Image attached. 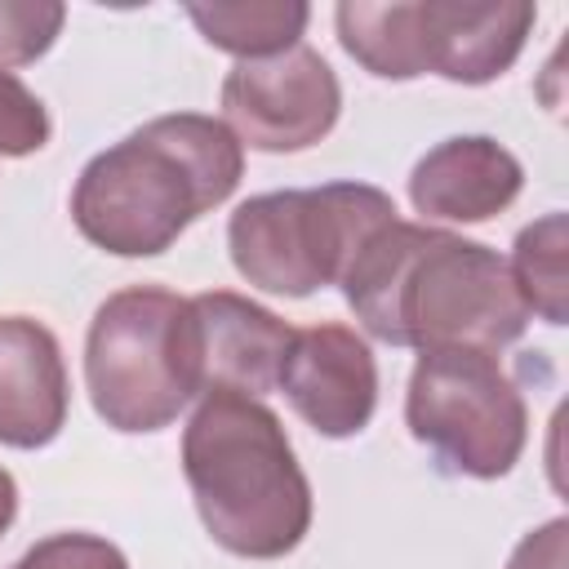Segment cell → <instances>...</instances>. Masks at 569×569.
Segmentation results:
<instances>
[{"label": "cell", "mask_w": 569, "mask_h": 569, "mask_svg": "<svg viewBox=\"0 0 569 569\" xmlns=\"http://www.w3.org/2000/svg\"><path fill=\"white\" fill-rule=\"evenodd\" d=\"M240 169V142L222 120L191 111L160 116L84 164L71 218L98 249L147 258L169 249L191 218L222 204Z\"/></svg>", "instance_id": "cell-1"}, {"label": "cell", "mask_w": 569, "mask_h": 569, "mask_svg": "<svg viewBox=\"0 0 569 569\" xmlns=\"http://www.w3.org/2000/svg\"><path fill=\"white\" fill-rule=\"evenodd\" d=\"M182 471L213 542L249 560L293 551L311 525V489L280 418L240 391H204L182 436Z\"/></svg>", "instance_id": "cell-2"}, {"label": "cell", "mask_w": 569, "mask_h": 569, "mask_svg": "<svg viewBox=\"0 0 569 569\" xmlns=\"http://www.w3.org/2000/svg\"><path fill=\"white\" fill-rule=\"evenodd\" d=\"M84 382L93 409L116 431H160L200 391L191 298L169 289L111 293L84 342Z\"/></svg>", "instance_id": "cell-3"}, {"label": "cell", "mask_w": 569, "mask_h": 569, "mask_svg": "<svg viewBox=\"0 0 569 569\" xmlns=\"http://www.w3.org/2000/svg\"><path fill=\"white\" fill-rule=\"evenodd\" d=\"M396 222L387 191L365 182H329L311 191H267L231 213L227 240L236 271L271 293L302 298L342 280L360 244Z\"/></svg>", "instance_id": "cell-4"}, {"label": "cell", "mask_w": 569, "mask_h": 569, "mask_svg": "<svg viewBox=\"0 0 569 569\" xmlns=\"http://www.w3.org/2000/svg\"><path fill=\"white\" fill-rule=\"evenodd\" d=\"M405 418L413 440L436 449L462 476H507L525 449V400L502 373L493 351L480 347H422Z\"/></svg>", "instance_id": "cell-5"}, {"label": "cell", "mask_w": 569, "mask_h": 569, "mask_svg": "<svg viewBox=\"0 0 569 569\" xmlns=\"http://www.w3.org/2000/svg\"><path fill=\"white\" fill-rule=\"evenodd\" d=\"M529 325V307L511 280L507 258L476 240L436 231L418 253L405 293L400 329L405 347H480L498 351Z\"/></svg>", "instance_id": "cell-6"}, {"label": "cell", "mask_w": 569, "mask_h": 569, "mask_svg": "<svg viewBox=\"0 0 569 569\" xmlns=\"http://www.w3.org/2000/svg\"><path fill=\"white\" fill-rule=\"evenodd\" d=\"M338 107L342 89L329 62L307 44L236 62L222 80L227 124L236 142H249L258 151H302L320 142L333 129Z\"/></svg>", "instance_id": "cell-7"}, {"label": "cell", "mask_w": 569, "mask_h": 569, "mask_svg": "<svg viewBox=\"0 0 569 569\" xmlns=\"http://www.w3.org/2000/svg\"><path fill=\"white\" fill-rule=\"evenodd\" d=\"M280 387L302 422H311L320 436H356L378 400V369L347 325H316L293 329Z\"/></svg>", "instance_id": "cell-8"}, {"label": "cell", "mask_w": 569, "mask_h": 569, "mask_svg": "<svg viewBox=\"0 0 569 569\" xmlns=\"http://www.w3.org/2000/svg\"><path fill=\"white\" fill-rule=\"evenodd\" d=\"M191 316L204 391H240L258 400L280 387V369L293 342V329L280 316L227 289L191 298Z\"/></svg>", "instance_id": "cell-9"}, {"label": "cell", "mask_w": 569, "mask_h": 569, "mask_svg": "<svg viewBox=\"0 0 569 569\" xmlns=\"http://www.w3.org/2000/svg\"><path fill=\"white\" fill-rule=\"evenodd\" d=\"M67 422L58 338L27 316H0V445L40 449Z\"/></svg>", "instance_id": "cell-10"}, {"label": "cell", "mask_w": 569, "mask_h": 569, "mask_svg": "<svg viewBox=\"0 0 569 569\" xmlns=\"http://www.w3.org/2000/svg\"><path fill=\"white\" fill-rule=\"evenodd\" d=\"M533 27V4H449L418 0V31L427 71L462 84H485L502 76Z\"/></svg>", "instance_id": "cell-11"}, {"label": "cell", "mask_w": 569, "mask_h": 569, "mask_svg": "<svg viewBox=\"0 0 569 569\" xmlns=\"http://www.w3.org/2000/svg\"><path fill=\"white\" fill-rule=\"evenodd\" d=\"M520 164L493 138H449L413 164L409 196L440 222H485L520 196Z\"/></svg>", "instance_id": "cell-12"}, {"label": "cell", "mask_w": 569, "mask_h": 569, "mask_svg": "<svg viewBox=\"0 0 569 569\" xmlns=\"http://www.w3.org/2000/svg\"><path fill=\"white\" fill-rule=\"evenodd\" d=\"M431 227H413V222H387L382 231H373L360 253L351 258V267L342 271V293L356 307V316L365 320V329L382 342L405 347V329H400V293L405 280L418 262V253L431 244Z\"/></svg>", "instance_id": "cell-13"}, {"label": "cell", "mask_w": 569, "mask_h": 569, "mask_svg": "<svg viewBox=\"0 0 569 569\" xmlns=\"http://www.w3.org/2000/svg\"><path fill=\"white\" fill-rule=\"evenodd\" d=\"M307 18V4H191V22L204 40L240 53V62L293 49Z\"/></svg>", "instance_id": "cell-14"}, {"label": "cell", "mask_w": 569, "mask_h": 569, "mask_svg": "<svg viewBox=\"0 0 569 569\" xmlns=\"http://www.w3.org/2000/svg\"><path fill=\"white\" fill-rule=\"evenodd\" d=\"M529 311L560 325L565 320V213H547L520 231L516 258L507 262Z\"/></svg>", "instance_id": "cell-15"}, {"label": "cell", "mask_w": 569, "mask_h": 569, "mask_svg": "<svg viewBox=\"0 0 569 569\" xmlns=\"http://www.w3.org/2000/svg\"><path fill=\"white\" fill-rule=\"evenodd\" d=\"M62 4L44 0H0V62H31L40 58L58 27H62Z\"/></svg>", "instance_id": "cell-16"}, {"label": "cell", "mask_w": 569, "mask_h": 569, "mask_svg": "<svg viewBox=\"0 0 569 569\" xmlns=\"http://www.w3.org/2000/svg\"><path fill=\"white\" fill-rule=\"evenodd\" d=\"M49 138V116L40 98L9 71H0V156L40 151Z\"/></svg>", "instance_id": "cell-17"}, {"label": "cell", "mask_w": 569, "mask_h": 569, "mask_svg": "<svg viewBox=\"0 0 569 569\" xmlns=\"http://www.w3.org/2000/svg\"><path fill=\"white\" fill-rule=\"evenodd\" d=\"M13 569H129L120 547L93 533H53L36 542Z\"/></svg>", "instance_id": "cell-18"}, {"label": "cell", "mask_w": 569, "mask_h": 569, "mask_svg": "<svg viewBox=\"0 0 569 569\" xmlns=\"http://www.w3.org/2000/svg\"><path fill=\"white\" fill-rule=\"evenodd\" d=\"M565 533H569L565 520L542 525L538 533H529V538L516 547V556H511L507 569H565Z\"/></svg>", "instance_id": "cell-19"}, {"label": "cell", "mask_w": 569, "mask_h": 569, "mask_svg": "<svg viewBox=\"0 0 569 569\" xmlns=\"http://www.w3.org/2000/svg\"><path fill=\"white\" fill-rule=\"evenodd\" d=\"M13 511H18V485H13V476L0 467V533L9 529Z\"/></svg>", "instance_id": "cell-20"}]
</instances>
